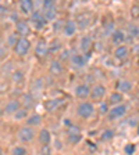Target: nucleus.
Wrapping results in <instances>:
<instances>
[{
    "instance_id": "34",
    "label": "nucleus",
    "mask_w": 139,
    "mask_h": 155,
    "mask_svg": "<svg viewBox=\"0 0 139 155\" xmlns=\"http://www.w3.org/2000/svg\"><path fill=\"white\" fill-rule=\"evenodd\" d=\"M63 25H64V19H54V24H53V31L54 32H61Z\"/></svg>"
},
{
    "instance_id": "43",
    "label": "nucleus",
    "mask_w": 139,
    "mask_h": 155,
    "mask_svg": "<svg viewBox=\"0 0 139 155\" xmlns=\"http://www.w3.org/2000/svg\"><path fill=\"white\" fill-rule=\"evenodd\" d=\"M3 114H4V108H3V107H2V105H0V116L3 115Z\"/></svg>"
},
{
    "instance_id": "41",
    "label": "nucleus",
    "mask_w": 139,
    "mask_h": 155,
    "mask_svg": "<svg viewBox=\"0 0 139 155\" xmlns=\"http://www.w3.org/2000/svg\"><path fill=\"white\" fill-rule=\"evenodd\" d=\"M4 57H6V48H4L3 46L0 45V61H2Z\"/></svg>"
},
{
    "instance_id": "26",
    "label": "nucleus",
    "mask_w": 139,
    "mask_h": 155,
    "mask_svg": "<svg viewBox=\"0 0 139 155\" xmlns=\"http://www.w3.org/2000/svg\"><path fill=\"white\" fill-rule=\"evenodd\" d=\"M45 17L47 18V21H54L57 18V6L54 7H49V8H42Z\"/></svg>"
},
{
    "instance_id": "33",
    "label": "nucleus",
    "mask_w": 139,
    "mask_h": 155,
    "mask_svg": "<svg viewBox=\"0 0 139 155\" xmlns=\"http://www.w3.org/2000/svg\"><path fill=\"white\" fill-rule=\"evenodd\" d=\"M128 33H130L131 38H138L139 36V28L136 25H134V24H131V25H128Z\"/></svg>"
},
{
    "instance_id": "27",
    "label": "nucleus",
    "mask_w": 139,
    "mask_h": 155,
    "mask_svg": "<svg viewBox=\"0 0 139 155\" xmlns=\"http://www.w3.org/2000/svg\"><path fill=\"white\" fill-rule=\"evenodd\" d=\"M61 50V43L58 40H53L52 43H49V54H57Z\"/></svg>"
},
{
    "instance_id": "32",
    "label": "nucleus",
    "mask_w": 139,
    "mask_h": 155,
    "mask_svg": "<svg viewBox=\"0 0 139 155\" xmlns=\"http://www.w3.org/2000/svg\"><path fill=\"white\" fill-rule=\"evenodd\" d=\"M11 154H14V155H25V154H28V150H26L25 147H23V145H17V147H14V148L11 150Z\"/></svg>"
},
{
    "instance_id": "16",
    "label": "nucleus",
    "mask_w": 139,
    "mask_h": 155,
    "mask_svg": "<svg viewBox=\"0 0 139 155\" xmlns=\"http://www.w3.org/2000/svg\"><path fill=\"white\" fill-rule=\"evenodd\" d=\"M93 46V39L89 35H85L81 38L79 40V48H81L82 53H91V48Z\"/></svg>"
},
{
    "instance_id": "31",
    "label": "nucleus",
    "mask_w": 139,
    "mask_h": 155,
    "mask_svg": "<svg viewBox=\"0 0 139 155\" xmlns=\"http://www.w3.org/2000/svg\"><path fill=\"white\" fill-rule=\"evenodd\" d=\"M18 38H19V35L17 32H13L11 35H9L7 36V45L10 46V47H13L14 45L17 43V40H18Z\"/></svg>"
},
{
    "instance_id": "44",
    "label": "nucleus",
    "mask_w": 139,
    "mask_h": 155,
    "mask_svg": "<svg viewBox=\"0 0 139 155\" xmlns=\"http://www.w3.org/2000/svg\"><path fill=\"white\" fill-rule=\"evenodd\" d=\"M3 154V148H2V147H0V155Z\"/></svg>"
},
{
    "instance_id": "42",
    "label": "nucleus",
    "mask_w": 139,
    "mask_h": 155,
    "mask_svg": "<svg viewBox=\"0 0 139 155\" xmlns=\"http://www.w3.org/2000/svg\"><path fill=\"white\" fill-rule=\"evenodd\" d=\"M74 123L71 122V119H64V126L65 127H70V126H72Z\"/></svg>"
},
{
    "instance_id": "30",
    "label": "nucleus",
    "mask_w": 139,
    "mask_h": 155,
    "mask_svg": "<svg viewBox=\"0 0 139 155\" xmlns=\"http://www.w3.org/2000/svg\"><path fill=\"white\" fill-rule=\"evenodd\" d=\"M11 79H13L14 83H21V82L24 81V72L19 71V69L14 71L13 74H11Z\"/></svg>"
},
{
    "instance_id": "39",
    "label": "nucleus",
    "mask_w": 139,
    "mask_h": 155,
    "mask_svg": "<svg viewBox=\"0 0 139 155\" xmlns=\"http://www.w3.org/2000/svg\"><path fill=\"white\" fill-rule=\"evenodd\" d=\"M131 15H132V18H139V7L138 6H134L132 8H131Z\"/></svg>"
},
{
    "instance_id": "12",
    "label": "nucleus",
    "mask_w": 139,
    "mask_h": 155,
    "mask_svg": "<svg viewBox=\"0 0 139 155\" xmlns=\"http://www.w3.org/2000/svg\"><path fill=\"white\" fill-rule=\"evenodd\" d=\"M49 54V43L45 39H39L35 45V55L38 58H43Z\"/></svg>"
},
{
    "instance_id": "6",
    "label": "nucleus",
    "mask_w": 139,
    "mask_h": 155,
    "mask_svg": "<svg viewBox=\"0 0 139 155\" xmlns=\"http://www.w3.org/2000/svg\"><path fill=\"white\" fill-rule=\"evenodd\" d=\"M127 112H128V107H127L125 104L121 103V104H117V105L111 107L110 111H109V114H107V118H109L110 122H113V120L124 118V116L127 115Z\"/></svg>"
},
{
    "instance_id": "13",
    "label": "nucleus",
    "mask_w": 139,
    "mask_h": 155,
    "mask_svg": "<svg viewBox=\"0 0 139 155\" xmlns=\"http://www.w3.org/2000/svg\"><path fill=\"white\" fill-rule=\"evenodd\" d=\"M16 32L18 33L19 36H28L31 33V25H29L26 21L19 18L16 22Z\"/></svg>"
},
{
    "instance_id": "20",
    "label": "nucleus",
    "mask_w": 139,
    "mask_h": 155,
    "mask_svg": "<svg viewBox=\"0 0 139 155\" xmlns=\"http://www.w3.org/2000/svg\"><path fill=\"white\" fill-rule=\"evenodd\" d=\"M128 54H130V50H128V47H127L125 45L117 46V48L114 50V57H116L117 60H120V61H123V60H127Z\"/></svg>"
},
{
    "instance_id": "11",
    "label": "nucleus",
    "mask_w": 139,
    "mask_h": 155,
    "mask_svg": "<svg viewBox=\"0 0 139 155\" xmlns=\"http://www.w3.org/2000/svg\"><path fill=\"white\" fill-rule=\"evenodd\" d=\"M104 96H106V87L103 86V84H100V83H96V84H93L92 86V89H91V98L93 101H102L104 98Z\"/></svg>"
},
{
    "instance_id": "1",
    "label": "nucleus",
    "mask_w": 139,
    "mask_h": 155,
    "mask_svg": "<svg viewBox=\"0 0 139 155\" xmlns=\"http://www.w3.org/2000/svg\"><path fill=\"white\" fill-rule=\"evenodd\" d=\"M95 112H96V110H95L93 103L86 101V100H81V103L78 104L77 108H75V114H77V116L78 118H81V119H84V120L93 118Z\"/></svg>"
},
{
    "instance_id": "35",
    "label": "nucleus",
    "mask_w": 139,
    "mask_h": 155,
    "mask_svg": "<svg viewBox=\"0 0 139 155\" xmlns=\"http://www.w3.org/2000/svg\"><path fill=\"white\" fill-rule=\"evenodd\" d=\"M40 4H42V8H49V7L57 6V0H42Z\"/></svg>"
},
{
    "instance_id": "7",
    "label": "nucleus",
    "mask_w": 139,
    "mask_h": 155,
    "mask_svg": "<svg viewBox=\"0 0 139 155\" xmlns=\"http://www.w3.org/2000/svg\"><path fill=\"white\" fill-rule=\"evenodd\" d=\"M89 58H91V53H75L70 57V61L75 69H81L88 64Z\"/></svg>"
},
{
    "instance_id": "17",
    "label": "nucleus",
    "mask_w": 139,
    "mask_h": 155,
    "mask_svg": "<svg viewBox=\"0 0 139 155\" xmlns=\"http://www.w3.org/2000/svg\"><path fill=\"white\" fill-rule=\"evenodd\" d=\"M125 42V32L121 29H114L111 32V43L114 46H120Z\"/></svg>"
},
{
    "instance_id": "2",
    "label": "nucleus",
    "mask_w": 139,
    "mask_h": 155,
    "mask_svg": "<svg viewBox=\"0 0 139 155\" xmlns=\"http://www.w3.org/2000/svg\"><path fill=\"white\" fill-rule=\"evenodd\" d=\"M29 22H31V25H32L35 29H39V31H40V29H43V28L47 26L49 21L45 17V14H43L42 10H36L35 8L32 13L29 14Z\"/></svg>"
},
{
    "instance_id": "8",
    "label": "nucleus",
    "mask_w": 139,
    "mask_h": 155,
    "mask_svg": "<svg viewBox=\"0 0 139 155\" xmlns=\"http://www.w3.org/2000/svg\"><path fill=\"white\" fill-rule=\"evenodd\" d=\"M91 89L92 86L88 83H79L75 86L74 89V96L77 97L78 100H88L91 96Z\"/></svg>"
},
{
    "instance_id": "9",
    "label": "nucleus",
    "mask_w": 139,
    "mask_h": 155,
    "mask_svg": "<svg viewBox=\"0 0 139 155\" xmlns=\"http://www.w3.org/2000/svg\"><path fill=\"white\" fill-rule=\"evenodd\" d=\"M35 10V0H18V13L28 15Z\"/></svg>"
},
{
    "instance_id": "36",
    "label": "nucleus",
    "mask_w": 139,
    "mask_h": 155,
    "mask_svg": "<svg viewBox=\"0 0 139 155\" xmlns=\"http://www.w3.org/2000/svg\"><path fill=\"white\" fill-rule=\"evenodd\" d=\"M10 14V10L7 6L4 4H0V18H3V17H9Z\"/></svg>"
},
{
    "instance_id": "21",
    "label": "nucleus",
    "mask_w": 139,
    "mask_h": 155,
    "mask_svg": "<svg viewBox=\"0 0 139 155\" xmlns=\"http://www.w3.org/2000/svg\"><path fill=\"white\" fill-rule=\"evenodd\" d=\"M49 71H50V74L53 75V76H58V75H61L63 72V64L60 60H53L52 62H50V65H49Z\"/></svg>"
},
{
    "instance_id": "19",
    "label": "nucleus",
    "mask_w": 139,
    "mask_h": 155,
    "mask_svg": "<svg viewBox=\"0 0 139 155\" xmlns=\"http://www.w3.org/2000/svg\"><path fill=\"white\" fill-rule=\"evenodd\" d=\"M21 98H23V100H21V105H23L24 108H26V110H32L33 107H35V97H33L32 93L23 94Z\"/></svg>"
},
{
    "instance_id": "14",
    "label": "nucleus",
    "mask_w": 139,
    "mask_h": 155,
    "mask_svg": "<svg viewBox=\"0 0 139 155\" xmlns=\"http://www.w3.org/2000/svg\"><path fill=\"white\" fill-rule=\"evenodd\" d=\"M21 107V101L17 100V98H11V100L7 101V104L3 107L4 108V114L6 115H13L17 110Z\"/></svg>"
},
{
    "instance_id": "22",
    "label": "nucleus",
    "mask_w": 139,
    "mask_h": 155,
    "mask_svg": "<svg viewBox=\"0 0 139 155\" xmlns=\"http://www.w3.org/2000/svg\"><path fill=\"white\" fill-rule=\"evenodd\" d=\"M25 122L28 126L36 127V126L42 125V115H40V114H29L28 118L25 119Z\"/></svg>"
},
{
    "instance_id": "3",
    "label": "nucleus",
    "mask_w": 139,
    "mask_h": 155,
    "mask_svg": "<svg viewBox=\"0 0 139 155\" xmlns=\"http://www.w3.org/2000/svg\"><path fill=\"white\" fill-rule=\"evenodd\" d=\"M13 50L18 57H25L31 50V40L28 39V36H19L17 43L13 46Z\"/></svg>"
},
{
    "instance_id": "23",
    "label": "nucleus",
    "mask_w": 139,
    "mask_h": 155,
    "mask_svg": "<svg viewBox=\"0 0 139 155\" xmlns=\"http://www.w3.org/2000/svg\"><path fill=\"white\" fill-rule=\"evenodd\" d=\"M28 115H29V110H26V108H24V107L21 105L18 110L13 114V118L16 122H21V120H25L26 118H28Z\"/></svg>"
},
{
    "instance_id": "5",
    "label": "nucleus",
    "mask_w": 139,
    "mask_h": 155,
    "mask_svg": "<svg viewBox=\"0 0 139 155\" xmlns=\"http://www.w3.org/2000/svg\"><path fill=\"white\" fill-rule=\"evenodd\" d=\"M65 137H67V143L70 145H78L82 141V133L81 129L78 127L77 125H72L70 127H67V133H65Z\"/></svg>"
},
{
    "instance_id": "15",
    "label": "nucleus",
    "mask_w": 139,
    "mask_h": 155,
    "mask_svg": "<svg viewBox=\"0 0 139 155\" xmlns=\"http://www.w3.org/2000/svg\"><path fill=\"white\" fill-rule=\"evenodd\" d=\"M63 104V100L61 98H49L43 103V107L47 112H54L56 110H58V107Z\"/></svg>"
},
{
    "instance_id": "29",
    "label": "nucleus",
    "mask_w": 139,
    "mask_h": 155,
    "mask_svg": "<svg viewBox=\"0 0 139 155\" xmlns=\"http://www.w3.org/2000/svg\"><path fill=\"white\" fill-rule=\"evenodd\" d=\"M114 134H116V133H114L113 129H106L104 132H102L100 140H102V141H110V140H113Z\"/></svg>"
},
{
    "instance_id": "38",
    "label": "nucleus",
    "mask_w": 139,
    "mask_h": 155,
    "mask_svg": "<svg viewBox=\"0 0 139 155\" xmlns=\"http://www.w3.org/2000/svg\"><path fill=\"white\" fill-rule=\"evenodd\" d=\"M40 154H52V148H50V144L47 145H40V150H39Z\"/></svg>"
},
{
    "instance_id": "24",
    "label": "nucleus",
    "mask_w": 139,
    "mask_h": 155,
    "mask_svg": "<svg viewBox=\"0 0 139 155\" xmlns=\"http://www.w3.org/2000/svg\"><path fill=\"white\" fill-rule=\"evenodd\" d=\"M116 87H117V91H121V93L125 94L132 90V83L130 81H127V79H121V81H118Z\"/></svg>"
},
{
    "instance_id": "25",
    "label": "nucleus",
    "mask_w": 139,
    "mask_h": 155,
    "mask_svg": "<svg viewBox=\"0 0 139 155\" xmlns=\"http://www.w3.org/2000/svg\"><path fill=\"white\" fill-rule=\"evenodd\" d=\"M124 101V93L121 91H114L110 94V98H109V104L110 105H117V104H121Z\"/></svg>"
},
{
    "instance_id": "18",
    "label": "nucleus",
    "mask_w": 139,
    "mask_h": 155,
    "mask_svg": "<svg viewBox=\"0 0 139 155\" xmlns=\"http://www.w3.org/2000/svg\"><path fill=\"white\" fill-rule=\"evenodd\" d=\"M38 141L40 145L52 144V133L49 129H42L38 134Z\"/></svg>"
},
{
    "instance_id": "45",
    "label": "nucleus",
    "mask_w": 139,
    "mask_h": 155,
    "mask_svg": "<svg viewBox=\"0 0 139 155\" xmlns=\"http://www.w3.org/2000/svg\"><path fill=\"white\" fill-rule=\"evenodd\" d=\"M36 2H38V3H40V2H42V0H35V3H36Z\"/></svg>"
},
{
    "instance_id": "37",
    "label": "nucleus",
    "mask_w": 139,
    "mask_h": 155,
    "mask_svg": "<svg viewBox=\"0 0 139 155\" xmlns=\"http://www.w3.org/2000/svg\"><path fill=\"white\" fill-rule=\"evenodd\" d=\"M135 150H136V147H135V144H127L125 147H124V152L125 154H134L135 152Z\"/></svg>"
},
{
    "instance_id": "28",
    "label": "nucleus",
    "mask_w": 139,
    "mask_h": 155,
    "mask_svg": "<svg viewBox=\"0 0 139 155\" xmlns=\"http://www.w3.org/2000/svg\"><path fill=\"white\" fill-rule=\"evenodd\" d=\"M97 111L100 115H107L109 111H110V104L106 103V101H99V107H97Z\"/></svg>"
},
{
    "instance_id": "10",
    "label": "nucleus",
    "mask_w": 139,
    "mask_h": 155,
    "mask_svg": "<svg viewBox=\"0 0 139 155\" xmlns=\"http://www.w3.org/2000/svg\"><path fill=\"white\" fill-rule=\"evenodd\" d=\"M77 32H78L77 21H74V19H68V21H64V25H63L61 33L65 36V38H72V36H74Z\"/></svg>"
},
{
    "instance_id": "40",
    "label": "nucleus",
    "mask_w": 139,
    "mask_h": 155,
    "mask_svg": "<svg viewBox=\"0 0 139 155\" xmlns=\"http://www.w3.org/2000/svg\"><path fill=\"white\" fill-rule=\"evenodd\" d=\"M9 17H10V19H11V21H14V22H17V21L19 19V14L16 13V11H10Z\"/></svg>"
},
{
    "instance_id": "4",
    "label": "nucleus",
    "mask_w": 139,
    "mask_h": 155,
    "mask_svg": "<svg viewBox=\"0 0 139 155\" xmlns=\"http://www.w3.org/2000/svg\"><path fill=\"white\" fill-rule=\"evenodd\" d=\"M17 137L23 144H28V143L33 141V139L36 137V130L33 126H24L21 129H18L17 132Z\"/></svg>"
}]
</instances>
